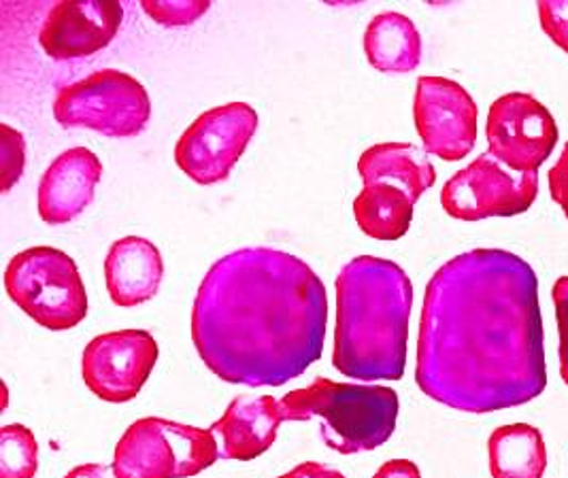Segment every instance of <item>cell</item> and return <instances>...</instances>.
<instances>
[{
    "label": "cell",
    "mask_w": 568,
    "mask_h": 478,
    "mask_svg": "<svg viewBox=\"0 0 568 478\" xmlns=\"http://www.w3.org/2000/svg\"><path fill=\"white\" fill-rule=\"evenodd\" d=\"M539 278L516 253L473 250L426 285L415 383L463 413L532 403L547 387Z\"/></svg>",
    "instance_id": "obj_1"
},
{
    "label": "cell",
    "mask_w": 568,
    "mask_h": 478,
    "mask_svg": "<svg viewBox=\"0 0 568 478\" xmlns=\"http://www.w3.org/2000/svg\"><path fill=\"white\" fill-rule=\"evenodd\" d=\"M328 298L307 262L271 247L217 260L192 306V343L215 377L282 387L322 357Z\"/></svg>",
    "instance_id": "obj_2"
},
{
    "label": "cell",
    "mask_w": 568,
    "mask_h": 478,
    "mask_svg": "<svg viewBox=\"0 0 568 478\" xmlns=\"http://www.w3.org/2000/svg\"><path fill=\"white\" fill-rule=\"evenodd\" d=\"M333 364L343 377L400 380L407 366L414 285L392 260L361 255L335 281Z\"/></svg>",
    "instance_id": "obj_3"
},
{
    "label": "cell",
    "mask_w": 568,
    "mask_h": 478,
    "mask_svg": "<svg viewBox=\"0 0 568 478\" xmlns=\"http://www.w3.org/2000/svg\"><path fill=\"white\" fill-rule=\"evenodd\" d=\"M285 421H322L324 443L341 455L375 451L386 445L398 419V394L384 385L315 378L280 400Z\"/></svg>",
    "instance_id": "obj_4"
},
{
    "label": "cell",
    "mask_w": 568,
    "mask_h": 478,
    "mask_svg": "<svg viewBox=\"0 0 568 478\" xmlns=\"http://www.w3.org/2000/svg\"><path fill=\"white\" fill-rule=\"evenodd\" d=\"M4 289L11 303L52 332L73 329L88 315V294L75 260L53 247L18 253L4 271Z\"/></svg>",
    "instance_id": "obj_5"
},
{
    "label": "cell",
    "mask_w": 568,
    "mask_h": 478,
    "mask_svg": "<svg viewBox=\"0 0 568 478\" xmlns=\"http://www.w3.org/2000/svg\"><path fill=\"white\" fill-rule=\"evenodd\" d=\"M220 459V445L211 429L143 417L134 421L113 454L118 478H192Z\"/></svg>",
    "instance_id": "obj_6"
},
{
    "label": "cell",
    "mask_w": 568,
    "mask_h": 478,
    "mask_svg": "<svg viewBox=\"0 0 568 478\" xmlns=\"http://www.w3.org/2000/svg\"><path fill=\"white\" fill-rule=\"evenodd\" d=\"M53 118L62 128L94 130L109 139H132L148 126L152 101L134 77L103 69L64 85L53 101Z\"/></svg>",
    "instance_id": "obj_7"
},
{
    "label": "cell",
    "mask_w": 568,
    "mask_h": 478,
    "mask_svg": "<svg viewBox=\"0 0 568 478\" xmlns=\"http://www.w3.org/2000/svg\"><path fill=\"white\" fill-rule=\"evenodd\" d=\"M258 130V113L247 102H229L199 115L175 145L181 173L201 185L226 181Z\"/></svg>",
    "instance_id": "obj_8"
},
{
    "label": "cell",
    "mask_w": 568,
    "mask_h": 478,
    "mask_svg": "<svg viewBox=\"0 0 568 478\" xmlns=\"http://www.w3.org/2000/svg\"><path fill=\"white\" fill-rule=\"evenodd\" d=\"M539 196V173L514 175L490 152L481 153L452 176L440 192L443 211L460 222L514 217Z\"/></svg>",
    "instance_id": "obj_9"
},
{
    "label": "cell",
    "mask_w": 568,
    "mask_h": 478,
    "mask_svg": "<svg viewBox=\"0 0 568 478\" xmlns=\"http://www.w3.org/2000/svg\"><path fill=\"white\" fill-rule=\"evenodd\" d=\"M486 136L490 153L517 175L539 173L558 145V126L549 109L530 94L511 92L491 102Z\"/></svg>",
    "instance_id": "obj_10"
},
{
    "label": "cell",
    "mask_w": 568,
    "mask_h": 478,
    "mask_svg": "<svg viewBox=\"0 0 568 478\" xmlns=\"http://www.w3.org/2000/svg\"><path fill=\"white\" fill-rule=\"evenodd\" d=\"M158 355V343L145 329L106 332L83 349V383L103 403H130L152 377Z\"/></svg>",
    "instance_id": "obj_11"
},
{
    "label": "cell",
    "mask_w": 568,
    "mask_h": 478,
    "mask_svg": "<svg viewBox=\"0 0 568 478\" xmlns=\"http://www.w3.org/2000/svg\"><path fill=\"white\" fill-rule=\"evenodd\" d=\"M414 120L424 152L445 162L465 160L477 143V102L458 81L447 77L417 79Z\"/></svg>",
    "instance_id": "obj_12"
},
{
    "label": "cell",
    "mask_w": 568,
    "mask_h": 478,
    "mask_svg": "<svg viewBox=\"0 0 568 478\" xmlns=\"http://www.w3.org/2000/svg\"><path fill=\"white\" fill-rule=\"evenodd\" d=\"M124 20L120 2L62 0L53 4L39 43L53 60H78L104 50Z\"/></svg>",
    "instance_id": "obj_13"
},
{
    "label": "cell",
    "mask_w": 568,
    "mask_h": 478,
    "mask_svg": "<svg viewBox=\"0 0 568 478\" xmlns=\"http://www.w3.org/2000/svg\"><path fill=\"white\" fill-rule=\"evenodd\" d=\"M103 179V162L85 148H71L60 153L41 176L37 206L39 215L50 226H64L94 201L99 181Z\"/></svg>",
    "instance_id": "obj_14"
},
{
    "label": "cell",
    "mask_w": 568,
    "mask_h": 478,
    "mask_svg": "<svg viewBox=\"0 0 568 478\" xmlns=\"http://www.w3.org/2000/svg\"><path fill=\"white\" fill-rule=\"evenodd\" d=\"M284 421L282 404L273 396H239L209 429L217 438L222 459L252 461L275 445Z\"/></svg>",
    "instance_id": "obj_15"
},
{
    "label": "cell",
    "mask_w": 568,
    "mask_h": 478,
    "mask_svg": "<svg viewBox=\"0 0 568 478\" xmlns=\"http://www.w3.org/2000/svg\"><path fill=\"white\" fill-rule=\"evenodd\" d=\"M164 277V262L152 241L124 236L111 245L104 257V283L113 304L134 308L150 303Z\"/></svg>",
    "instance_id": "obj_16"
},
{
    "label": "cell",
    "mask_w": 568,
    "mask_h": 478,
    "mask_svg": "<svg viewBox=\"0 0 568 478\" xmlns=\"http://www.w3.org/2000/svg\"><path fill=\"white\" fill-rule=\"evenodd\" d=\"M364 185H389L412 201H419L437 183V169L426 152L412 143H379L368 148L358 160Z\"/></svg>",
    "instance_id": "obj_17"
},
{
    "label": "cell",
    "mask_w": 568,
    "mask_h": 478,
    "mask_svg": "<svg viewBox=\"0 0 568 478\" xmlns=\"http://www.w3.org/2000/svg\"><path fill=\"white\" fill-rule=\"evenodd\" d=\"M364 53L373 69L389 75H405L422 62V37L407 16L384 11L366 26Z\"/></svg>",
    "instance_id": "obj_18"
},
{
    "label": "cell",
    "mask_w": 568,
    "mask_h": 478,
    "mask_svg": "<svg viewBox=\"0 0 568 478\" xmlns=\"http://www.w3.org/2000/svg\"><path fill=\"white\" fill-rule=\"evenodd\" d=\"M491 478H542L547 447L542 434L528 424H511L491 431L488 440Z\"/></svg>",
    "instance_id": "obj_19"
},
{
    "label": "cell",
    "mask_w": 568,
    "mask_h": 478,
    "mask_svg": "<svg viewBox=\"0 0 568 478\" xmlns=\"http://www.w3.org/2000/svg\"><path fill=\"white\" fill-rule=\"evenodd\" d=\"M415 201L389 185H364L354 201V217L366 236L398 241L414 222Z\"/></svg>",
    "instance_id": "obj_20"
},
{
    "label": "cell",
    "mask_w": 568,
    "mask_h": 478,
    "mask_svg": "<svg viewBox=\"0 0 568 478\" xmlns=\"http://www.w3.org/2000/svg\"><path fill=\"white\" fill-rule=\"evenodd\" d=\"M39 470V443L20 424L0 429V478H34Z\"/></svg>",
    "instance_id": "obj_21"
},
{
    "label": "cell",
    "mask_w": 568,
    "mask_h": 478,
    "mask_svg": "<svg viewBox=\"0 0 568 478\" xmlns=\"http://www.w3.org/2000/svg\"><path fill=\"white\" fill-rule=\"evenodd\" d=\"M141 7L155 24L180 28V26L194 24L196 20H201L211 9V2L207 0H143Z\"/></svg>",
    "instance_id": "obj_22"
},
{
    "label": "cell",
    "mask_w": 568,
    "mask_h": 478,
    "mask_svg": "<svg viewBox=\"0 0 568 478\" xmlns=\"http://www.w3.org/2000/svg\"><path fill=\"white\" fill-rule=\"evenodd\" d=\"M27 166V141L16 128L0 124V176L2 194H7L24 173Z\"/></svg>",
    "instance_id": "obj_23"
},
{
    "label": "cell",
    "mask_w": 568,
    "mask_h": 478,
    "mask_svg": "<svg viewBox=\"0 0 568 478\" xmlns=\"http://www.w3.org/2000/svg\"><path fill=\"white\" fill-rule=\"evenodd\" d=\"M537 9L545 34L568 53V0H542Z\"/></svg>",
    "instance_id": "obj_24"
},
{
    "label": "cell",
    "mask_w": 568,
    "mask_h": 478,
    "mask_svg": "<svg viewBox=\"0 0 568 478\" xmlns=\"http://www.w3.org/2000/svg\"><path fill=\"white\" fill-rule=\"evenodd\" d=\"M551 298L556 306V319L560 332V377L568 387V277H560L554 283Z\"/></svg>",
    "instance_id": "obj_25"
},
{
    "label": "cell",
    "mask_w": 568,
    "mask_h": 478,
    "mask_svg": "<svg viewBox=\"0 0 568 478\" xmlns=\"http://www.w3.org/2000/svg\"><path fill=\"white\" fill-rule=\"evenodd\" d=\"M547 183H549L551 199L562 209V213L567 215L568 220V141L565 150L560 153V157H558V162L549 169Z\"/></svg>",
    "instance_id": "obj_26"
},
{
    "label": "cell",
    "mask_w": 568,
    "mask_h": 478,
    "mask_svg": "<svg viewBox=\"0 0 568 478\" xmlns=\"http://www.w3.org/2000/svg\"><path fill=\"white\" fill-rule=\"evenodd\" d=\"M277 478H347L341 470L331 468V466H324V464H317V461H307V464H301L296 466L294 470L285 472L282 477Z\"/></svg>",
    "instance_id": "obj_27"
},
{
    "label": "cell",
    "mask_w": 568,
    "mask_h": 478,
    "mask_svg": "<svg viewBox=\"0 0 568 478\" xmlns=\"http://www.w3.org/2000/svg\"><path fill=\"white\" fill-rule=\"evenodd\" d=\"M373 478H422V475L414 461L392 459V461H386Z\"/></svg>",
    "instance_id": "obj_28"
},
{
    "label": "cell",
    "mask_w": 568,
    "mask_h": 478,
    "mask_svg": "<svg viewBox=\"0 0 568 478\" xmlns=\"http://www.w3.org/2000/svg\"><path fill=\"white\" fill-rule=\"evenodd\" d=\"M64 478H118L113 472V466H103V464H83L73 468Z\"/></svg>",
    "instance_id": "obj_29"
}]
</instances>
